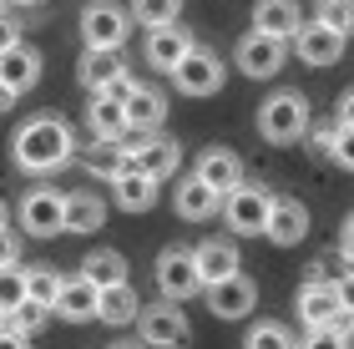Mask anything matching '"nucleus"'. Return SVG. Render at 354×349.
Here are the masks:
<instances>
[{"label":"nucleus","mask_w":354,"mask_h":349,"mask_svg":"<svg viewBox=\"0 0 354 349\" xmlns=\"http://www.w3.org/2000/svg\"><path fill=\"white\" fill-rule=\"evenodd\" d=\"M10 157H15L21 172L46 178V172L66 167L76 157V137H71V126L61 117H30V122H21V132L10 137Z\"/></svg>","instance_id":"obj_1"},{"label":"nucleus","mask_w":354,"mask_h":349,"mask_svg":"<svg viewBox=\"0 0 354 349\" xmlns=\"http://www.w3.org/2000/svg\"><path fill=\"white\" fill-rule=\"evenodd\" d=\"M309 102H304V91H273V97L259 106V132L263 142L273 147H288V142H299L309 132Z\"/></svg>","instance_id":"obj_2"},{"label":"nucleus","mask_w":354,"mask_h":349,"mask_svg":"<svg viewBox=\"0 0 354 349\" xmlns=\"http://www.w3.org/2000/svg\"><path fill=\"white\" fill-rule=\"evenodd\" d=\"M122 147H127V162H132V172H142V178H152V182H167L172 172H177V162H183V147H177L172 137H162V132H152V137L127 132Z\"/></svg>","instance_id":"obj_3"},{"label":"nucleus","mask_w":354,"mask_h":349,"mask_svg":"<svg viewBox=\"0 0 354 349\" xmlns=\"http://www.w3.org/2000/svg\"><path fill=\"white\" fill-rule=\"evenodd\" d=\"M137 329H142V344H147V349H187L192 344L187 314L177 304H167V299H162V304H142Z\"/></svg>","instance_id":"obj_4"},{"label":"nucleus","mask_w":354,"mask_h":349,"mask_svg":"<svg viewBox=\"0 0 354 349\" xmlns=\"http://www.w3.org/2000/svg\"><path fill=\"white\" fill-rule=\"evenodd\" d=\"M268 208H273V193L259 182H243L223 198V218L238 238H263V223H268Z\"/></svg>","instance_id":"obj_5"},{"label":"nucleus","mask_w":354,"mask_h":349,"mask_svg":"<svg viewBox=\"0 0 354 349\" xmlns=\"http://www.w3.org/2000/svg\"><path fill=\"white\" fill-rule=\"evenodd\" d=\"M167 76H172V86L183 91V97H213L223 86V76H228V66H223V56H213L207 46H192Z\"/></svg>","instance_id":"obj_6"},{"label":"nucleus","mask_w":354,"mask_h":349,"mask_svg":"<svg viewBox=\"0 0 354 349\" xmlns=\"http://www.w3.org/2000/svg\"><path fill=\"white\" fill-rule=\"evenodd\" d=\"M157 289H162L167 304H187L192 294H203V279H198V263H192V248L172 243L157 253Z\"/></svg>","instance_id":"obj_7"},{"label":"nucleus","mask_w":354,"mask_h":349,"mask_svg":"<svg viewBox=\"0 0 354 349\" xmlns=\"http://www.w3.org/2000/svg\"><path fill=\"white\" fill-rule=\"evenodd\" d=\"M127 10L111 6V0H96V6L82 10V41L86 51H122L127 46Z\"/></svg>","instance_id":"obj_8"},{"label":"nucleus","mask_w":354,"mask_h":349,"mask_svg":"<svg viewBox=\"0 0 354 349\" xmlns=\"http://www.w3.org/2000/svg\"><path fill=\"white\" fill-rule=\"evenodd\" d=\"M233 61H238V71H243V76L263 82V76H279V71H283V61H288V41H273V36H263V30H248V36L238 41Z\"/></svg>","instance_id":"obj_9"},{"label":"nucleus","mask_w":354,"mask_h":349,"mask_svg":"<svg viewBox=\"0 0 354 349\" xmlns=\"http://www.w3.org/2000/svg\"><path fill=\"white\" fill-rule=\"evenodd\" d=\"M192 178L203 187H213L218 198H228L233 187H243V157L228 152V147H203L198 167H192Z\"/></svg>","instance_id":"obj_10"},{"label":"nucleus","mask_w":354,"mask_h":349,"mask_svg":"<svg viewBox=\"0 0 354 349\" xmlns=\"http://www.w3.org/2000/svg\"><path fill=\"white\" fill-rule=\"evenodd\" d=\"M344 36H334L329 26H319V21H309V26H299L294 30V41H288V51H294L304 66H334V61L344 56Z\"/></svg>","instance_id":"obj_11"},{"label":"nucleus","mask_w":354,"mask_h":349,"mask_svg":"<svg viewBox=\"0 0 354 349\" xmlns=\"http://www.w3.org/2000/svg\"><path fill=\"white\" fill-rule=\"evenodd\" d=\"M263 238L279 248H294L309 238V208L299 198H279L273 193V208H268V223H263Z\"/></svg>","instance_id":"obj_12"},{"label":"nucleus","mask_w":354,"mask_h":349,"mask_svg":"<svg viewBox=\"0 0 354 349\" xmlns=\"http://www.w3.org/2000/svg\"><path fill=\"white\" fill-rule=\"evenodd\" d=\"M122 112H127V132H137V137H152V132H162V122H167V97L157 86H132L127 91V102H122Z\"/></svg>","instance_id":"obj_13"},{"label":"nucleus","mask_w":354,"mask_h":349,"mask_svg":"<svg viewBox=\"0 0 354 349\" xmlns=\"http://www.w3.org/2000/svg\"><path fill=\"white\" fill-rule=\"evenodd\" d=\"M21 228L30 238H56L61 233V193L56 187H30L21 198Z\"/></svg>","instance_id":"obj_14"},{"label":"nucleus","mask_w":354,"mask_h":349,"mask_svg":"<svg viewBox=\"0 0 354 349\" xmlns=\"http://www.w3.org/2000/svg\"><path fill=\"white\" fill-rule=\"evenodd\" d=\"M334 314H339L334 279H324V274L304 279V289H299V319H304V329H329V324H334Z\"/></svg>","instance_id":"obj_15"},{"label":"nucleus","mask_w":354,"mask_h":349,"mask_svg":"<svg viewBox=\"0 0 354 349\" xmlns=\"http://www.w3.org/2000/svg\"><path fill=\"white\" fill-rule=\"evenodd\" d=\"M253 304H259V283L243 279V274H233V279H223L207 289V309L218 314V319H248Z\"/></svg>","instance_id":"obj_16"},{"label":"nucleus","mask_w":354,"mask_h":349,"mask_svg":"<svg viewBox=\"0 0 354 349\" xmlns=\"http://www.w3.org/2000/svg\"><path fill=\"white\" fill-rule=\"evenodd\" d=\"M192 263H198L203 289H213V283L238 274V243H233V238H203V243L192 248Z\"/></svg>","instance_id":"obj_17"},{"label":"nucleus","mask_w":354,"mask_h":349,"mask_svg":"<svg viewBox=\"0 0 354 349\" xmlns=\"http://www.w3.org/2000/svg\"><path fill=\"white\" fill-rule=\"evenodd\" d=\"M41 82V51L36 46H10V51H0V86L6 91H15V97H21V91H30Z\"/></svg>","instance_id":"obj_18"},{"label":"nucleus","mask_w":354,"mask_h":349,"mask_svg":"<svg viewBox=\"0 0 354 349\" xmlns=\"http://www.w3.org/2000/svg\"><path fill=\"white\" fill-rule=\"evenodd\" d=\"M192 46H198V41L187 36V26H177V21H172V26H157V30H147V66L172 71L177 61L192 51Z\"/></svg>","instance_id":"obj_19"},{"label":"nucleus","mask_w":354,"mask_h":349,"mask_svg":"<svg viewBox=\"0 0 354 349\" xmlns=\"http://www.w3.org/2000/svg\"><path fill=\"white\" fill-rule=\"evenodd\" d=\"M76 76H82V86L91 91V97H106V91L127 76V61H122V51H86L82 66H76Z\"/></svg>","instance_id":"obj_20"},{"label":"nucleus","mask_w":354,"mask_h":349,"mask_svg":"<svg viewBox=\"0 0 354 349\" xmlns=\"http://www.w3.org/2000/svg\"><path fill=\"white\" fill-rule=\"evenodd\" d=\"M96 294H102V289H91L82 274H76V279H61V294H56L51 314H61L66 324H91V319H96Z\"/></svg>","instance_id":"obj_21"},{"label":"nucleus","mask_w":354,"mask_h":349,"mask_svg":"<svg viewBox=\"0 0 354 349\" xmlns=\"http://www.w3.org/2000/svg\"><path fill=\"white\" fill-rule=\"evenodd\" d=\"M106 223V202L96 193H66L61 198V233H96Z\"/></svg>","instance_id":"obj_22"},{"label":"nucleus","mask_w":354,"mask_h":349,"mask_svg":"<svg viewBox=\"0 0 354 349\" xmlns=\"http://www.w3.org/2000/svg\"><path fill=\"white\" fill-rule=\"evenodd\" d=\"M304 26V15L294 0H259L253 6V30H263L273 41H294V30Z\"/></svg>","instance_id":"obj_23"},{"label":"nucleus","mask_w":354,"mask_h":349,"mask_svg":"<svg viewBox=\"0 0 354 349\" xmlns=\"http://www.w3.org/2000/svg\"><path fill=\"white\" fill-rule=\"evenodd\" d=\"M137 314H142V299L132 283H111V289L96 294V319L111 324V329H127V324H137Z\"/></svg>","instance_id":"obj_24"},{"label":"nucleus","mask_w":354,"mask_h":349,"mask_svg":"<svg viewBox=\"0 0 354 349\" xmlns=\"http://www.w3.org/2000/svg\"><path fill=\"white\" fill-rule=\"evenodd\" d=\"M172 208H177V218H187V223H203V218H213L223 208V198L213 187H203L198 178H183L172 187Z\"/></svg>","instance_id":"obj_25"},{"label":"nucleus","mask_w":354,"mask_h":349,"mask_svg":"<svg viewBox=\"0 0 354 349\" xmlns=\"http://www.w3.org/2000/svg\"><path fill=\"white\" fill-rule=\"evenodd\" d=\"M111 198H117V208H122V213H147L152 202H157V182L127 167L122 178H111Z\"/></svg>","instance_id":"obj_26"},{"label":"nucleus","mask_w":354,"mask_h":349,"mask_svg":"<svg viewBox=\"0 0 354 349\" xmlns=\"http://www.w3.org/2000/svg\"><path fill=\"white\" fill-rule=\"evenodd\" d=\"M82 162H86L91 178H102V182L122 178V172L132 167V162H127V147H122V142H102V137H91V147L82 152Z\"/></svg>","instance_id":"obj_27"},{"label":"nucleus","mask_w":354,"mask_h":349,"mask_svg":"<svg viewBox=\"0 0 354 349\" xmlns=\"http://www.w3.org/2000/svg\"><path fill=\"white\" fill-rule=\"evenodd\" d=\"M82 279L91 289H111V283H127V258L117 248H96L82 258Z\"/></svg>","instance_id":"obj_28"},{"label":"nucleus","mask_w":354,"mask_h":349,"mask_svg":"<svg viewBox=\"0 0 354 349\" xmlns=\"http://www.w3.org/2000/svg\"><path fill=\"white\" fill-rule=\"evenodd\" d=\"M86 126H91V137H102V142H122V137H127V112H122V102L91 97V106H86Z\"/></svg>","instance_id":"obj_29"},{"label":"nucleus","mask_w":354,"mask_h":349,"mask_svg":"<svg viewBox=\"0 0 354 349\" xmlns=\"http://www.w3.org/2000/svg\"><path fill=\"white\" fill-rule=\"evenodd\" d=\"M314 21L349 41L354 36V0H314Z\"/></svg>","instance_id":"obj_30"},{"label":"nucleus","mask_w":354,"mask_h":349,"mask_svg":"<svg viewBox=\"0 0 354 349\" xmlns=\"http://www.w3.org/2000/svg\"><path fill=\"white\" fill-rule=\"evenodd\" d=\"M56 294H61V274H56V268H26V299H30V304L51 309Z\"/></svg>","instance_id":"obj_31"},{"label":"nucleus","mask_w":354,"mask_h":349,"mask_svg":"<svg viewBox=\"0 0 354 349\" xmlns=\"http://www.w3.org/2000/svg\"><path fill=\"white\" fill-rule=\"evenodd\" d=\"M177 15H183V0H132V21H142L147 30L172 26Z\"/></svg>","instance_id":"obj_32"},{"label":"nucleus","mask_w":354,"mask_h":349,"mask_svg":"<svg viewBox=\"0 0 354 349\" xmlns=\"http://www.w3.org/2000/svg\"><path fill=\"white\" fill-rule=\"evenodd\" d=\"M46 319H51V309H41V304H30V299H26V304H15L6 314V329H10V334H21V339H30V334H41V329H46Z\"/></svg>","instance_id":"obj_33"},{"label":"nucleus","mask_w":354,"mask_h":349,"mask_svg":"<svg viewBox=\"0 0 354 349\" xmlns=\"http://www.w3.org/2000/svg\"><path fill=\"white\" fill-rule=\"evenodd\" d=\"M243 349H299V344H294V334H288L283 324L263 319V324H253V329H248V344H243Z\"/></svg>","instance_id":"obj_34"},{"label":"nucleus","mask_w":354,"mask_h":349,"mask_svg":"<svg viewBox=\"0 0 354 349\" xmlns=\"http://www.w3.org/2000/svg\"><path fill=\"white\" fill-rule=\"evenodd\" d=\"M15 304H26V268H0V319L15 309Z\"/></svg>","instance_id":"obj_35"},{"label":"nucleus","mask_w":354,"mask_h":349,"mask_svg":"<svg viewBox=\"0 0 354 349\" xmlns=\"http://www.w3.org/2000/svg\"><path fill=\"white\" fill-rule=\"evenodd\" d=\"M329 162H339L344 172H354V126H334V147H329Z\"/></svg>","instance_id":"obj_36"},{"label":"nucleus","mask_w":354,"mask_h":349,"mask_svg":"<svg viewBox=\"0 0 354 349\" xmlns=\"http://www.w3.org/2000/svg\"><path fill=\"white\" fill-rule=\"evenodd\" d=\"M299 349H349V339H339L334 329H309Z\"/></svg>","instance_id":"obj_37"},{"label":"nucleus","mask_w":354,"mask_h":349,"mask_svg":"<svg viewBox=\"0 0 354 349\" xmlns=\"http://www.w3.org/2000/svg\"><path fill=\"white\" fill-rule=\"evenodd\" d=\"M10 46H21V21H10V15L0 10V51H10Z\"/></svg>","instance_id":"obj_38"},{"label":"nucleus","mask_w":354,"mask_h":349,"mask_svg":"<svg viewBox=\"0 0 354 349\" xmlns=\"http://www.w3.org/2000/svg\"><path fill=\"white\" fill-rule=\"evenodd\" d=\"M15 258H21V243H15L10 228H0V268H10Z\"/></svg>","instance_id":"obj_39"},{"label":"nucleus","mask_w":354,"mask_h":349,"mask_svg":"<svg viewBox=\"0 0 354 349\" xmlns=\"http://www.w3.org/2000/svg\"><path fill=\"white\" fill-rule=\"evenodd\" d=\"M334 294H339V309H349V314H354V268H349L344 279H334Z\"/></svg>","instance_id":"obj_40"},{"label":"nucleus","mask_w":354,"mask_h":349,"mask_svg":"<svg viewBox=\"0 0 354 349\" xmlns=\"http://www.w3.org/2000/svg\"><path fill=\"white\" fill-rule=\"evenodd\" d=\"M334 126H354V91H344L339 106H334Z\"/></svg>","instance_id":"obj_41"},{"label":"nucleus","mask_w":354,"mask_h":349,"mask_svg":"<svg viewBox=\"0 0 354 349\" xmlns=\"http://www.w3.org/2000/svg\"><path fill=\"white\" fill-rule=\"evenodd\" d=\"M339 248H344V258L354 263V213L344 218V228H339Z\"/></svg>","instance_id":"obj_42"},{"label":"nucleus","mask_w":354,"mask_h":349,"mask_svg":"<svg viewBox=\"0 0 354 349\" xmlns=\"http://www.w3.org/2000/svg\"><path fill=\"white\" fill-rule=\"evenodd\" d=\"M329 147H334V126H319V132H314V152L329 157Z\"/></svg>","instance_id":"obj_43"},{"label":"nucleus","mask_w":354,"mask_h":349,"mask_svg":"<svg viewBox=\"0 0 354 349\" xmlns=\"http://www.w3.org/2000/svg\"><path fill=\"white\" fill-rule=\"evenodd\" d=\"M0 349H30V339H21V334H10V329L0 324Z\"/></svg>","instance_id":"obj_44"},{"label":"nucleus","mask_w":354,"mask_h":349,"mask_svg":"<svg viewBox=\"0 0 354 349\" xmlns=\"http://www.w3.org/2000/svg\"><path fill=\"white\" fill-rule=\"evenodd\" d=\"M10 106H15V91H6V86H0V117H6Z\"/></svg>","instance_id":"obj_45"},{"label":"nucleus","mask_w":354,"mask_h":349,"mask_svg":"<svg viewBox=\"0 0 354 349\" xmlns=\"http://www.w3.org/2000/svg\"><path fill=\"white\" fill-rule=\"evenodd\" d=\"M10 6H46V0H10Z\"/></svg>","instance_id":"obj_46"},{"label":"nucleus","mask_w":354,"mask_h":349,"mask_svg":"<svg viewBox=\"0 0 354 349\" xmlns=\"http://www.w3.org/2000/svg\"><path fill=\"white\" fill-rule=\"evenodd\" d=\"M6 218H10V208H6V202H0V228H6Z\"/></svg>","instance_id":"obj_47"},{"label":"nucleus","mask_w":354,"mask_h":349,"mask_svg":"<svg viewBox=\"0 0 354 349\" xmlns=\"http://www.w3.org/2000/svg\"><path fill=\"white\" fill-rule=\"evenodd\" d=\"M111 349H142V344H111Z\"/></svg>","instance_id":"obj_48"},{"label":"nucleus","mask_w":354,"mask_h":349,"mask_svg":"<svg viewBox=\"0 0 354 349\" xmlns=\"http://www.w3.org/2000/svg\"><path fill=\"white\" fill-rule=\"evenodd\" d=\"M6 6H10V0H0V10H6Z\"/></svg>","instance_id":"obj_49"},{"label":"nucleus","mask_w":354,"mask_h":349,"mask_svg":"<svg viewBox=\"0 0 354 349\" xmlns=\"http://www.w3.org/2000/svg\"><path fill=\"white\" fill-rule=\"evenodd\" d=\"M0 324H6V319H0Z\"/></svg>","instance_id":"obj_50"}]
</instances>
